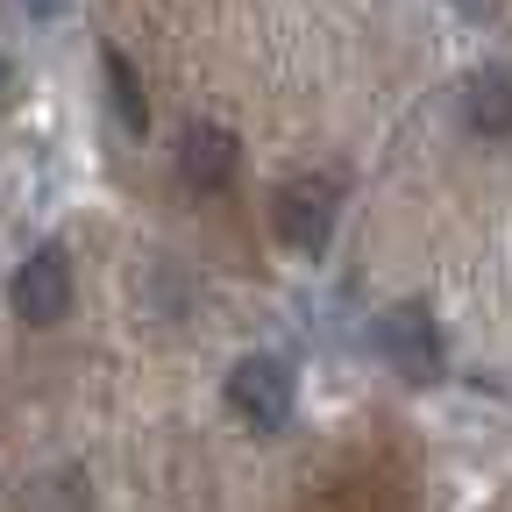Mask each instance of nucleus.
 Returning <instances> with one entry per match:
<instances>
[{"label":"nucleus","mask_w":512,"mask_h":512,"mask_svg":"<svg viewBox=\"0 0 512 512\" xmlns=\"http://www.w3.org/2000/svg\"><path fill=\"white\" fill-rule=\"evenodd\" d=\"M377 356L392 363L406 384H434L448 370V349H441V328H434V313L420 299L406 306H384L377 313Z\"/></svg>","instance_id":"nucleus-1"},{"label":"nucleus","mask_w":512,"mask_h":512,"mask_svg":"<svg viewBox=\"0 0 512 512\" xmlns=\"http://www.w3.org/2000/svg\"><path fill=\"white\" fill-rule=\"evenodd\" d=\"M335 207H342V185L335 178H285L278 200H271V228H278L285 249L320 256L335 242Z\"/></svg>","instance_id":"nucleus-2"},{"label":"nucleus","mask_w":512,"mask_h":512,"mask_svg":"<svg viewBox=\"0 0 512 512\" xmlns=\"http://www.w3.org/2000/svg\"><path fill=\"white\" fill-rule=\"evenodd\" d=\"M8 306H15L22 328H57V320L72 313V256H64L57 242L29 249L22 271L8 278Z\"/></svg>","instance_id":"nucleus-3"},{"label":"nucleus","mask_w":512,"mask_h":512,"mask_svg":"<svg viewBox=\"0 0 512 512\" xmlns=\"http://www.w3.org/2000/svg\"><path fill=\"white\" fill-rule=\"evenodd\" d=\"M292 399H299V384H292V363L285 356H242L228 370V406L256 427V434H278L292 420Z\"/></svg>","instance_id":"nucleus-4"},{"label":"nucleus","mask_w":512,"mask_h":512,"mask_svg":"<svg viewBox=\"0 0 512 512\" xmlns=\"http://www.w3.org/2000/svg\"><path fill=\"white\" fill-rule=\"evenodd\" d=\"M242 171V143H235V128L221 121H185L178 128V178L192 192H228Z\"/></svg>","instance_id":"nucleus-5"},{"label":"nucleus","mask_w":512,"mask_h":512,"mask_svg":"<svg viewBox=\"0 0 512 512\" xmlns=\"http://www.w3.org/2000/svg\"><path fill=\"white\" fill-rule=\"evenodd\" d=\"M463 128L484 143H505L512 136V72L505 64H477L463 79Z\"/></svg>","instance_id":"nucleus-6"},{"label":"nucleus","mask_w":512,"mask_h":512,"mask_svg":"<svg viewBox=\"0 0 512 512\" xmlns=\"http://www.w3.org/2000/svg\"><path fill=\"white\" fill-rule=\"evenodd\" d=\"M100 72H107V100H114L121 128H128V136H150V100H143V79H136V64H128V57L107 43V50H100Z\"/></svg>","instance_id":"nucleus-7"},{"label":"nucleus","mask_w":512,"mask_h":512,"mask_svg":"<svg viewBox=\"0 0 512 512\" xmlns=\"http://www.w3.org/2000/svg\"><path fill=\"white\" fill-rule=\"evenodd\" d=\"M15 93H22V72H15V57L0 50V107H15Z\"/></svg>","instance_id":"nucleus-8"},{"label":"nucleus","mask_w":512,"mask_h":512,"mask_svg":"<svg viewBox=\"0 0 512 512\" xmlns=\"http://www.w3.org/2000/svg\"><path fill=\"white\" fill-rule=\"evenodd\" d=\"M22 8H29V15H36V22H57V15H64V8H72V0H22Z\"/></svg>","instance_id":"nucleus-9"},{"label":"nucleus","mask_w":512,"mask_h":512,"mask_svg":"<svg viewBox=\"0 0 512 512\" xmlns=\"http://www.w3.org/2000/svg\"><path fill=\"white\" fill-rule=\"evenodd\" d=\"M448 8H463V15H470V22H484V15H491V8H498V0H448Z\"/></svg>","instance_id":"nucleus-10"}]
</instances>
